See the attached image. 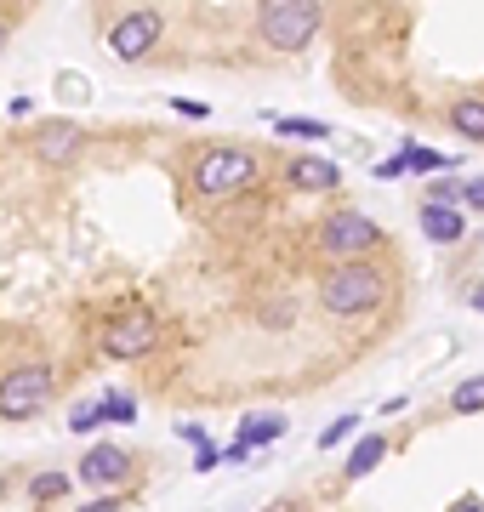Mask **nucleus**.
Instances as JSON below:
<instances>
[{"mask_svg":"<svg viewBox=\"0 0 484 512\" xmlns=\"http://www.w3.org/2000/svg\"><path fill=\"white\" fill-rule=\"evenodd\" d=\"M160 29H166V18H160L154 6H137V12H126V18L109 29V52L120 57V63H137V57H149V52H154Z\"/></svg>","mask_w":484,"mask_h":512,"instance_id":"0eeeda50","label":"nucleus"},{"mask_svg":"<svg viewBox=\"0 0 484 512\" xmlns=\"http://www.w3.org/2000/svg\"><path fill=\"white\" fill-rule=\"evenodd\" d=\"M382 296H388V274L376 262H365V256H342V262H331V274L319 279V302L336 319L382 308Z\"/></svg>","mask_w":484,"mask_h":512,"instance_id":"f257e3e1","label":"nucleus"},{"mask_svg":"<svg viewBox=\"0 0 484 512\" xmlns=\"http://www.w3.org/2000/svg\"><path fill=\"white\" fill-rule=\"evenodd\" d=\"M0 495H6V478H0Z\"/></svg>","mask_w":484,"mask_h":512,"instance_id":"bb28decb","label":"nucleus"},{"mask_svg":"<svg viewBox=\"0 0 484 512\" xmlns=\"http://www.w3.org/2000/svg\"><path fill=\"white\" fill-rule=\"evenodd\" d=\"M354 427H359V416H336L331 427H325V433H319V444H325V450H336V444L348 439V433H354Z\"/></svg>","mask_w":484,"mask_h":512,"instance_id":"6ab92c4d","label":"nucleus"},{"mask_svg":"<svg viewBox=\"0 0 484 512\" xmlns=\"http://www.w3.org/2000/svg\"><path fill=\"white\" fill-rule=\"evenodd\" d=\"M462 200L473 205V211H484V177H473V183H462Z\"/></svg>","mask_w":484,"mask_h":512,"instance_id":"5701e85b","label":"nucleus"},{"mask_svg":"<svg viewBox=\"0 0 484 512\" xmlns=\"http://www.w3.org/2000/svg\"><path fill=\"white\" fill-rule=\"evenodd\" d=\"M319 23H325L319 0H262L257 6V29L274 52H302L319 35Z\"/></svg>","mask_w":484,"mask_h":512,"instance_id":"7ed1b4c3","label":"nucleus"},{"mask_svg":"<svg viewBox=\"0 0 484 512\" xmlns=\"http://www.w3.org/2000/svg\"><path fill=\"white\" fill-rule=\"evenodd\" d=\"M52 370L46 365H12L0 376V421H29L52 404Z\"/></svg>","mask_w":484,"mask_h":512,"instance_id":"20e7f679","label":"nucleus"},{"mask_svg":"<svg viewBox=\"0 0 484 512\" xmlns=\"http://www.w3.org/2000/svg\"><path fill=\"white\" fill-rule=\"evenodd\" d=\"M257 177L262 160L251 148H211L194 160V194H205V200H234L245 188H257Z\"/></svg>","mask_w":484,"mask_h":512,"instance_id":"f03ea898","label":"nucleus"},{"mask_svg":"<svg viewBox=\"0 0 484 512\" xmlns=\"http://www.w3.org/2000/svg\"><path fill=\"white\" fill-rule=\"evenodd\" d=\"M405 165H410V171H439V165L450 171V160H445V154H433V148H405Z\"/></svg>","mask_w":484,"mask_h":512,"instance_id":"a211bd4d","label":"nucleus"},{"mask_svg":"<svg viewBox=\"0 0 484 512\" xmlns=\"http://www.w3.org/2000/svg\"><path fill=\"white\" fill-rule=\"evenodd\" d=\"M97 410H103V421H137V399L131 393H103Z\"/></svg>","mask_w":484,"mask_h":512,"instance_id":"dca6fc26","label":"nucleus"},{"mask_svg":"<svg viewBox=\"0 0 484 512\" xmlns=\"http://www.w3.org/2000/svg\"><path fill=\"white\" fill-rule=\"evenodd\" d=\"M382 245V228H376L365 211H336V217L319 222V251L342 262V256H371Z\"/></svg>","mask_w":484,"mask_h":512,"instance_id":"39448f33","label":"nucleus"},{"mask_svg":"<svg viewBox=\"0 0 484 512\" xmlns=\"http://www.w3.org/2000/svg\"><path fill=\"white\" fill-rule=\"evenodd\" d=\"M467 302H473V308L484 313V285H473V291H467Z\"/></svg>","mask_w":484,"mask_h":512,"instance_id":"393cba45","label":"nucleus"},{"mask_svg":"<svg viewBox=\"0 0 484 512\" xmlns=\"http://www.w3.org/2000/svg\"><path fill=\"white\" fill-rule=\"evenodd\" d=\"M171 103H177V109H183L188 120H205V114H211V109H205V103H194V97H171Z\"/></svg>","mask_w":484,"mask_h":512,"instance_id":"b1692460","label":"nucleus"},{"mask_svg":"<svg viewBox=\"0 0 484 512\" xmlns=\"http://www.w3.org/2000/svg\"><path fill=\"white\" fill-rule=\"evenodd\" d=\"M422 234H428L433 245H456V239L467 234V228H462V211H456V205L428 200V205H422Z\"/></svg>","mask_w":484,"mask_h":512,"instance_id":"9b49d317","label":"nucleus"},{"mask_svg":"<svg viewBox=\"0 0 484 512\" xmlns=\"http://www.w3.org/2000/svg\"><path fill=\"white\" fill-rule=\"evenodd\" d=\"M29 495H35V501H63V495H69V478L63 473H40L35 484H29Z\"/></svg>","mask_w":484,"mask_h":512,"instance_id":"f3484780","label":"nucleus"},{"mask_svg":"<svg viewBox=\"0 0 484 512\" xmlns=\"http://www.w3.org/2000/svg\"><path fill=\"white\" fill-rule=\"evenodd\" d=\"M433 200L439 205H462V183H433Z\"/></svg>","mask_w":484,"mask_h":512,"instance_id":"4be33fe9","label":"nucleus"},{"mask_svg":"<svg viewBox=\"0 0 484 512\" xmlns=\"http://www.w3.org/2000/svg\"><path fill=\"white\" fill-rule=\"evenodd\" d=\"M450 410H456V416H473V410H484V376H467V382L450 393Z\"/></svg>","mask_w":484,"mask_h":512,"instance_id":"4468645a","label":"nucleus"},{"mask_svg":"<svg viewBox=\"0 0 484 512\" xmlns=\"http://www.w3.org/2000/svg\"><path fill=\"white\" fill-rule=\"evenodd\" d=\"M126 473H131V456L120 444H92L80 456V484H92V490H114V484H126Z\"/></svg>","mask_w":484,"mask_h":512,"instance_id":"1a4fd4ad","label":"nucleus"},{"mask_svg":"<svg viewBox=\"0 0 484 512\" xmlns=\"http://www.w3.org/2000/svg\"><path fill=\"white\" fill-rule=\"evenodd\" d=\"M285 183L291 188H302V194H325V188H336V165L331 160H291L285 165Z\"/></svg>","mask_w":484,"mask_h":512,"instance_id":"9d476101","label":"nucleus"},{"mask_svg":"<svg viewBox=\"0 0 484 512\" xmlns=\"http://www.w3.org/2000/svg\"><path fill=\"white\" fill-rule=\"evenodd\" d=\"M285 433V416H268V421H245L240 427V444H274Z\"/></svg>","mask_w":484,"mask_h":512,"instance_id":"2eb2a0df","label":"nucleus"},{"mask_svg":"<svg viewBox=\"0 0 484 512\" xmlns=\"http://www.w3.org/2000/svg\"><path fill=\"white\" fill-rule=\"evenodd\" d=\"M29 148H35L40 165H75L80 148H86V131H80V120H40Z\"/></svg>","mask_w":484,"mask_h":512,"instance_id":"6e6552de","label":"nucleus"},{"mask_svg":"<svg viewBox=\"0 0 484 512\" xmlns=\"http://www.w3.org/2000/svg\"><path fill=\"white\" fill-rule=\"evenodd\" d=\"M285 137H331V126L325 120H280Z\"/></svg>","mask_w":484,"mask_h":512,"instance_id":"aec40b11","label":"nucleus"},{"mask_svg":"<svg viewBox=\"0 0 484 512\" xmlns=\"http://www.w3.org/2000/svg\"><path fill=\"white\" fill-rule=\"evenodd\" d=\"M97 421H103V410H97V404H75V416H69V433H92Z\"/></svg>","mask_w":484,"mask_h":512,"instance_id":"412c9836","label":"nucleus"},{"mask_svg":"<svg viewBox=\"0 0 484 512\" xmlns=\"http://www.w3.org/2000/svg\"><path fill=\"white\" fill-rule=\"evenodd\" d=\"M6 35H12V29H6V23H0V52H6Z\"/></svg>","mask_w":484,"mask_h":512,"instance_id":"a878e982","label":"nucleus"},{"mask_svg":"<svg viewBox=\"0 0 484 512\" xmlns=\"http://www.w3.org/2000/svg\"><path fill=\"white\" fill-rule=\"evenodd\" d=\"M160 348V325H154L149 313H120V319H109L103 325V353L109 359H149V353Z\"/></svg>","mask_w":484,"mask_h":512,"instance_id":"423d86ee","label":"nucleus"},{"mask_svg":"<svg viewBox=\"0 0 484 512\" xmlns=\"http://www.w3.org/2000/svg\"><path fill=\"white\" fill-rule=\"evenodd\" d=\"M450 126L462 131L467 143H484V97H456L450 103Z\"/></svg>","mask_w":484,"mask_h":512,"instance_id":"f8f14e48","label":"nucleus"},{"mask_svg":"<svg viewBox=\"0 0 484 512\" xmlns=\"http://www.w3.org/2000/svg\"><path fill=\"white\" fill-rule=\"evenodd\" d=\"M382 456H388V439H376V433H371V439H359V450L348 456V478L376 473V461H382Z\"/></svg>","mask_w":484,"mask_h":512,"instance_id":"ddd939ff","label":"nucleus"}]
</instances>
